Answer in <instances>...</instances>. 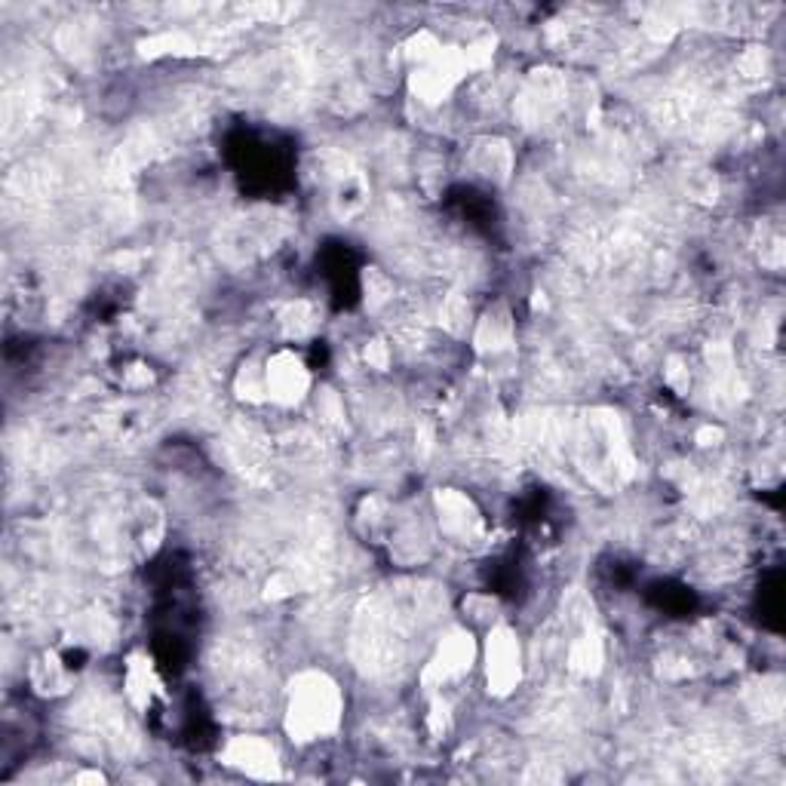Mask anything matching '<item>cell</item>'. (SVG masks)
I'll return each mask as SVG.
<instances>
[{
	"label": "cell",
	"mask_w": 786,
	"mask_h": 786,
	"mask_svg": "<svg viewBox=\"0 0 786 786\" xmlns=\"http://www.w3.org/2000/svg\"><path fill=\"white\" fill-rule=\"evenodd\" d=\"M344 722V692L326 670H302L289 682L283 728L295 744L332 737Z\"/></svg>",
	"instance_id": "6da1fadb"
},
{
	"label": "cell",
	"mask_w": 786,
	"mask_h": 786,
	"mask_svg": "<svg viewBox=\"0 0 786 786\" xmlns=\"http://www.w3.org/2000/svg\"><path fill=\"white\" fill-rule=\"evenodd\" d=\"M485 685L492 697H510L522 685V643L510 624L489 626L483 645Z\"/></svg>",
	"instance_id": "7a4b0ae2"
},
{
	"label": "cell",
	"mask_w": 786,
	"mask_h": 786,
	"mask_svg": "<svg viewBox=\"0 0 786 786\" xmlns=\"http://www.w3.org/2000/svg\"><path fill=\"white\" fill-rule=\"evenodd\" d=\"M477 661V639L465 626L448 630L446 636L436 643L430 661L421 670V685L428 692H443L448 685L461 682Z\"/></svg>",
	"instance_id": "3957f363"
},
{
	"label": "cell",
	"mask_w": 786,
	"mask_h": 786,
	"mask_svg": "<svg viewBox=\"0 0 786 786\" xmlns=\"http://www.w3.org/2000/svg\"><path fill=\"white\" fill-rule=\"evenodd\" d=\"M310 369L304 366V359L280 347L265 359V388H268V403L277 409H295L310 396Z\"/></svg>",
	"instance_id": "277c9868"
},
{
	"label": "cell",
	"mask_w": 786,
	"mask_h": 786,
	"mask_svg": "<svg viewBox=\"0 0 786 786\" xmlns=\"http://www.w3.org/2000/svg\"><path fill=\"white\" fill-rule=\"evenodd\" d=\"M218 759L228 765V769L240 771L246 777H255V781H277L283 777V769H280V750L270 744L268 737H258V734H237L231 737Z\"/></svg>",
	"instance_id": "5b68a950"
},
{
	"label": "cell",
	"mask_w": 786,
	"mask_h": 786,
	"mask_svg": "<svg viewBox=\"0 0 786 786\" xmlns=\"http://www.w3.org/2000/svg\"><path fill=\"white\" fill-rule=\"evenodd\" d=\"M433 507H436L443 535L455 537V541H473L483 532V517L473 498L461 489H440L433 495Z\"/></svg>",
	"instance_id": "8992f818"
},
{
	"label": "cell",
	"mask_w": 786,
	"mask_h": 786,
	"mask_svg": "<svg viewBox=\"0 0 786 786\" xmlns=\"http://www.w3.org/2000/svg\"><path fill=\"white\" fill-rule=\"evenodd\" d=\"M28 685L40 697H62L72 692L74 676L72 670H68V663L62 661V655L53 651V648H47V651H40L28 663Z\"/></svg>",
	"instance_id": "52a82bcc"
},
{
	"label": "cell",
	"mask_w": 786,
	"mask_h": 786,
	"mask_svg": "<svg viewBox=\"0 0 786 786\" xmlns=\"http://www.w3.org/2000/svg\"><path fill=\"white\" fill-rule=\"evenodd\" d=\"M514 341V317L504 304H492L473 322V344L480 354H500Z\"/></svg>",
	"instance_id": "ba28073f"
},
{
	"label": "cell",
	"mask_w": 786,
	"mask_h": 786,
	"mask_svg": "<svg viewBox=\"0 0 786 786\" xmlns=\"http://www.w3.org/2000/svg\"><path fill=\"white\" fill-rule=\"evenodd\" d=\"M470 169L477 179L507 181L514 173V148L500 139H483L470 151Z\"/></svg>",
	"instance_id": "9c48e42d"
},
{
	"label": "cell",
	"mask_w": 786,
	"mask_h": 786,
	"mask_svg": "<svg viewBox=\"0 0 786 786\" xmlns=\"http://www.w3.org/2000/svg\"><path fill=\"white\" fill-rule=\"evenodd\" d=\"M124 692L136 710H148V707L154 703L157 692H161V680H157V673H154V663L142 658V655H132V658L126 661Z\"/></svg>",
	"instance_id": "30bf717a"
},
{
	"label": "cell",
	"mask_w": 786,
	"mask_h": 786,
	"mask_svg": "<svg viewBox=\"0 0 786 786\" xmlns=\"http://www.w3.org/2000/svg\"><path fill=\"white\" fill-rule=\"evenodd\" d=\"M369 206V185L363 173H339L335 191H332V213L339 221H351Z\"/></svg>",
	"instance_id": "8fae6325"
},
{
	"label": "cell",
	"mask_w": 786,
	"mask_h": 786,
	"mask_svg": "<svg viewBox=\"0 0 786 786\" xmlns=\"http://www.w3.org/2000/svg\"><path fill=\"white\" fill-rule=\"evenodd\" d=\"M277 326H280V335L287 341H304L320 329V314H317L314 304L299 299V302H289L280 307Z\"/></svg>",
	"instance_id": "7c38bea8"
},
{
	"label": "cell",
	"mask_w": 786,
	"mask_h": 786,
	"mask_svg": "<svg viewBox=\"0 0 786 786\" xmlns=\"http://www.w3.org/2000/svg\"><path fill=\"white\" fill-rule=\"evenodd\" d=\"M566 663H569V670H572L574 676H596L603 670V663H606V645H603V639L596 633L584 630L569 645V661Z\"/></svg>",
	"instance_id": "4fadbf2b"
},
{
	"label": "cell",
	"mask_w": 786,
	"mask_h": 786,
	"mask_svg": "<svg viewBox=\"0 0 786 786\" xmlns=\"http://www.w3.org/2000/svg\"><path fill=\"white\" fill-rule=\"evenodd\" d=\"M163 537V514L154 500H142L132 514V541L142 547V550H154Z\"/></svg>",
	"instance_id": "5bb4252c"
},
{
	"label": "cell",
	"mask_w": 786,
	"mask_h": 786,
	"mask_svg": "<svg viewBox=\"0 0 786 786\" xmlns=\"http://www.w3.org/2000/svg\"><path fill=\"white\" fill-rule=\"evenodd\" d=\"M473 322H477V314H473V307L467 302V295H461V292L443 295V302H440V326L446 329L448 335H467L473 329Z\"/></svg>",
	"instance_id": "9a60e30c"
},
{
	"label": "cell",
	"mask_w": 786,
	"mask_h": 786,
	"mask_svg": "<svg viewBox=\"0 0 786 786\" xmlns=\"http://www.w3.org/2000/svg\"><path fill=\"white\" fill-rule=\"evenodd\" d=\"M233 393L250 403V406H265L268 403V388H265V363H246L233 378Z\"/></svg>",
	"instance_id": "2e32d148"
},
{
	"label": "cell",
	"mask_w": 786,
	"mask_h": 786,
	"mask_svg": "<svg viewBox=\"0 0 786 786\" xmlns=\"http://www.w3.org/2000/svg\"><path fill=\"white\" fill-rule=\"evenodd\" d=\"M363 292H366V304L372 310H381V307H388L393 302L396 287H393V280L381 268H366L363 270Z\"/></svg>",
	"instance_id": "e0dca14e"
},
{
	"label": "cell",
	"mask_w": 786,
	"mask_h": 786,
	"mask_svg": "<svg viewBox=\"0 0 786 786\" xmlns=\"http://www.w3.org/2000/svg\"><path fill=\"white\" fill-rule=\"evenodd\" d=\"M470 614L473 624L495 626L498 624V599L492 593H467L465 599V618Z\"/></svg>",
	"instance_id": "ac0fdd59"
},
{
	"label": "cell",
	"mask_w": 786,
	"mask_h": 786,
	"mask_svg": "<svg viewBox=\"0 0 786 786\" xmlns=\"http://www.w3.org/2000/svg\"><path fill=\"white\" fill-rule=\"evenodd\" d=\"M692 381H695V369H692L688 357L673 354V357L667 359V369H663V384H667L670 391L676 393V396H685V393L692 391Z\"/></svg>",
	"instance_id": "d6986e66"
},
{
	"label": "cell",
	"mask_w": 786,
	"mask_h": 786,
	"mask_svg": "<svg viewBox=\"0 0 786 786\" xmlns=\"http://www.w3.org/2000/svg\"><path fill=\"white\" fill-rule=\"evenodd\" d=\"M737 72H740V77H747V80H752V77H765V72H769V50H765V47H750V50H744L740 59H737Z\"/></svg>",
	"instance_id": "ffe728a7"
},
{
	"label": "cell",
	"mask_w": 786,
	"mask_h": 786,
	"mask_svg": "<svg viewBox=\"0 0 786 786\" xmlns=\"http://www.w3.org/2000/svg\"><path fill=\"white\" fill-rule=\"evenodd\" d=\"M363 363H366L369 369H376V372H388L393 363V347L384 339L366 341V347H363Z\"/></svg>",
	"instance_id": "44dd1931"
}]
</instances>
